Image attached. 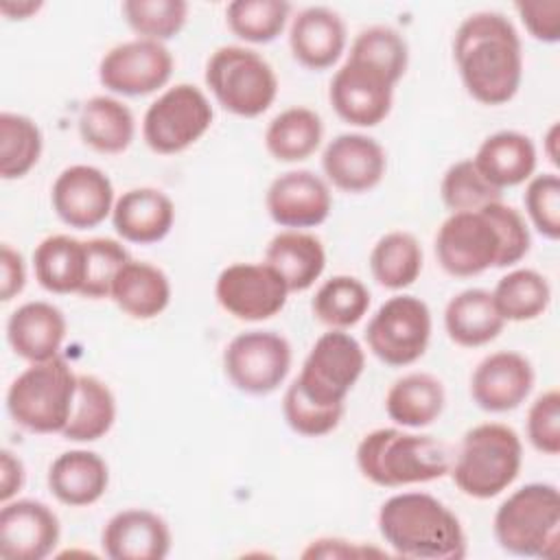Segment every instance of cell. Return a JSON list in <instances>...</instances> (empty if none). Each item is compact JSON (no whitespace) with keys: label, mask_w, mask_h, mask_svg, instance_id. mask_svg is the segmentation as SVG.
<instances>
[{"label":"cell","mask_w":560,"mask_h":560,"mask_svg":"<svg viewBox=\"0 0 560 560\" xmlns=\"http://www.w3.org/2000/svg\"><path fill=\"white\" fill-rule=\"evenodd\" d=\"M453 59L477 103L494 107L516 96L523 81V44L503 13L477 11L464 18L453 35Z\"/></svg>","instance_id":"6da1fadb"},{"label":"cell","mask_w":560,"mask_h":560,"mask_svg":"<svg viewBox=\"0 0 560 560\" xmlns=\"http://www.w3.org/2000/svg\"><path fill=\"white\" fill-rule=\"evenodd\" d=\"M383 542L400 558L462 560L468 553L457 514L429 492H398L376 514Z\"/></svg>","instance_id":"7a4b0ae2"},{"label":"cell","mask_w":560,"mask_h":560,"mask_svg":"<svg viewBox=\"0 0 560 560\" xmlns=\"http://www.w3.org/2000/svg\"><path fill=\"white\" fill-rule=\"evenodd\" d=\"M453 455L448 446L422 433H407L383 427L365 433L357 446L359 472L381 488H402L429 483L451 472Z\"/></svg>","instance_id":"3957f363"},{"label":"cell","mask_w":560,"mask_h":560,"mask_svg":"<svg viewBox=\"0 0 560 560\" xmlns=\"http://www.w3.org/2000/svg\"><path fill=\"white\" fill-rule=\"evenodd\" d=\"M523 466V442L503 422H481L468 429L451 464L457 490L470 499H492L508 490Z\"/></svg>","instance_id":"277c9868"},{"label":"cell","mask_w":560,"mask_h":560,"mask_svg":"<svg viewBox=\"0 0 560 560\" xmlns=\"http://www.w3.org/2000/svg\"><path fill=\"white\" fill-rule=\"evenodd\" d=\"M492 532L499 547L521 558L556 560L560 556V492L534 481L516 488L497 508Z\"/></svg>","instance_id":"5b68a950"},{"label":"cell","mask_w":560,"mask_h":560,"mask_svg":"<svg viewBox=\"0 0 560 560\" xmlns=\"http://www.w3.org/2000/svg\"><path fill=\"white\" fill-rule=\"evenodd\" d=\"M77 392V374L59 354L31 363L7 389L11 420L31 433H61L68 424Z\"/></svg>","instance_id":"8992f818"},{"label":"cell","mask_w":560,"mask_h":560,"mask_svg":"<svg viewBox=\"0 0 560 560\" xmlns=\"http://www.w3.org/2000/svg\"><path fill=\"white\" fill-rule=\"evenodd\" d=\"M206 85L230 114L256 118L278 96V77L271 63L247 46H219L206 61Z\"/></svg>","instance_id":"52a82bcc"},{"label":"cell","mask_w":560,"mask_h":560,"mask_svg":"<svg viewBox=\"0 0 560 560\" xmlns=\"http://www.w3.org/2000/svg\"><path fill=\"white\" fill-rule=\"evenodd\" d=\"M214 109L192 83L166 88L142 116V140L153 153L175 155L199 142L212 127Z\"/></svg>","instance_id":"ba28073f"},{"label":"cell","mask_w":560,"mask_h":560,"mask_svg":"<svg viewBox=\"0 0 560 560\" xmlns=\"http://www.w3.org/2000/svg\"><path fill=\"white\" fill-rule=\"evenodd\" d=\"M363 370V346L350 332L330 328L315 339L293 383L317 405L346 407V396L357 385Z\"/></svg>","instance_id":"9c48e42d"},{"label":"cell","mask_w":560,"mask_h":560,"mask_svg":"<svg viewBox=\"0 0 560 560\" xmlns=\"http://www.w3.org/2000/svg\"><path fill=\"white\" fill-rule=\"evenodd\" d=\"M433 330L424 300L400 293L385 300L365 326L368 350L389 368L416 363L429 348Z\"/></svg>","instance_id":"30bf717a"},{"label":"cell","mask_w":560,"mask_h":560,"mask_svg":"<svg viewBox=\"0 0 560 560\" xmlns=\"http://www.w3.org/2000/svg\"><path fill=\"white\" fill-rule=\"evenodd\" d=\"M291 343L276 330H245L223 350V372L243 394L267 396L289 376Z\"/></svg>","instance_id":"8fae6325"},{"label":"cell","mask_w":560,"mask_h":560,"mask_svg":"<svg viewBox=\"0 0 560 560\" xmlns=\"http://www.w3.org/2000/svg\"><path fill=\"white\" fill-rule=\"evenodd\" d=\"M435 258L453 278H472L499 267L501 238L483 210L451 212L435 234Z\"/></svg>","instance_id":"7c38bea8"},{"label":"cell","mask_w":560,"mask_h":560,"mask_svg":"<svg viewBox=\"0 0 560 560\" xmlns=\"http://www.w3.org/2000/svg\"><path fill=\"white\" fill-rule=\"evenodd\" d=\"M175 59L166 44L129 39L112 46L98 63V81L118 96H147L162 90L173 77Z\"/></svg>","instance_id":"4fadbf2b"},{"label":"cell","mask_w":560,"mask_h":560,"mask_svg":"<svg viewBox=\"0 0 560 560\" xmlns=\"http://www.w3.org/2000/svg\"><path fill=\"white\" fill-rule=\"evenodd\" d=\"M214 298L234 319L265 322L284 308L289 289L265 260L232 262L217 276Z\"/></svg>","instance_id":"5bb4252c"},{"label":"cell","mask_w":560,"mask_h":560,"mask_svg":"<svg viewBox=\"0 0 560 560\" xmlns=\"http://www.w3.org/2000/svg\"><path fill=\"white\" fill-rule=\"evenodd\" d=\"M394 88L396 83L378 68L348 57L330 79L328 101L343 122L376 127L392 112Z\"/></svg>","instance_id":"9a60e30c"},{"label":"cell","mask_w":560,"mask_h":560,"mask_svg":"<svg viewBox=\"0 0 560 560\" xmlns=\"http://www.w3.org/2000/svg\"><path fill=\"white\" fill-rule=\"evenodd\" d=\"M116 197L114 184L92 164L66 166L52 182L50 206L61 223L74 230H90L112 217Z\"/></svg>","instance_id":"2e32d148"},{"label":"cell","mask_w":560,"mask_h":560,"mask_svg":"<svg viewBox=\"0 0 560 560\" xmlns=\"http://www.w3.org/2000/svg\"><path fill=\"white\" fill-rule=\"evenodd\" d=\"M265 208L271 221L287 230H306L322 225L332 210V192L324 177L306 168L278 175L267 192Z\"/></svg>","instance_id":"e0dca14e"},{"label":"cell","mask_w":560,"mask_h":560,"mask_svg":"<svg viewBox=\"0 0 560 560\" xmlns=\"http://www.w3.org/2000/svg\"><path fill=\"white\" fill-rule=\"evenodd\" d=\"M61 538V525L50 505L37 499H11L0 510V558L44 560Z\"/></svg>","instance_id":"ac0fdd59"},{"label":"cell","mask_w":560,"mask_h":560,"mask_svg":"<svg viewBox=\"0 0 560 560\" xmlns=\"http://www.w3.org/2000/svg\"><path fill=\"white\" fill-rule=\"evenodd\" d=\"M536 374L529 359L516 350H499L483 357L470 374V398L488 413H505L521 407L532 394Z\"/></svg>","instance_id":"d6986e66"},{"label":"cell","mask_w":560,"mask_h":560,"mask_svg":"<svg viewBox=\"0 0 560 560\" xmlns=\"http://www.w3.org/2000/svg\"><path fill=\"white\" fill-rule=\"evenodd\" d=\"M322 171L335 188L361 195L376 188L387 171V153L372 136L348 131L335 136L322 153Z\"/></svg>","instance_id":"ffe728a7"},{"label":"cell","mask_w":560,"mask_h":560,"mask_svg":"<svg viewBox=\"0 0 560 560\" xmlns=\"http://www.w3.org/2000/svg\"><path fill=\"white\" fill-rule=\"evenodd\" d=\"M171 545L168 523L147 508L116 512L101 532L103 553L112 560H162Z\"/></svg>","instance_id":"44dd1931"},{"label":"cell","mask_w":560,"mask_h":560,"mask_svg":"<svg viewBox=\"0 0 560 560\" xmlns=\"http://www.w3.org/2000/svg\"><path fill=\"white\" fill-rule=\"evenodd\" d=\"M348 33L341 15L330 7H306L289 26L293 59L308 70L332 68L346 50Z\"/></svg>","instance_id":"7402d4cb"},{"label":"cell","mask_w":560,"mask_h":560,"mask_svg":"<svg viewBox=\"0 0 560 560\" xmlns=\"http://www.w3.org/2000/svg\"><path fill=\"white\" fill-rule=\"evenodd\" d=\"M66 332V315L61 308L44 300L20 304L7 319V341L11 350L28 363H42L59 357Z\"/></svg>","instance_id":"603a6c76"},{"label":"cell","mask_w":560,"mask_h":560,"mask_svg":"<svg viewBox=\"0 0 560 560\" xmlns=\"http://www.w3.org/2000/svg\"><path fill=\"white\" fill-rule=\"evenodd\" d=\"M175 223V203L160 188L140 186L125 190L112 210L116 234L136 245L160 243Z\"/></svg>","instance_id":"cb8c5ba5"},{"label":"cell","mask_w":560,"mask_h":560,"mask_svg":"<svg viewBox=\"0 0 560 560\" xmlns=\"http://www.w3.org/2000/svg\"><path fill=\"white\" fill-rule=\"evenodd\" d=\"M46 483L59 503L70 508H88L107 492L109 466L94 451H63L48 466Z\"/></svg>","instance_id":"d4e9b609"},{"label":"cell","mask_w":560,"mask_h":560,"mask_svg":"<svg viewBox=\"0 0 560 560\" xmlns=\"http://www.w3.org/2000/svg\"><path fill=\"white\" fill-rule=\"evenodd\" d=\"M470 160L477 171L503 192L505 188L518 186L534 175L538 153L529 136L514 129H501L488 136Z\"/></svg>","instance_id":"484cf974"},{"label":"cell","mask_w":560,"mask_h":560,"mask_svg":"<svg viewBox=\"0 0 560 560\" xmlns=\"http://www.w3.org/2000/svg\"><path fill=\"white\" fill-rule=\"evenodd\" d=\"M265 262L278 271L289 293H300L322 278L326 269V249L311 232L282 230L267 243Z\"/></svg>","instance_id":"4316f807"},{"label":"cell","mask_w":560,"mask_h":560,"mask_svg":"<svg viewBox=\"0 0 560 560\" xmlns=\"http://www.w3.org/2000/svg\"><path fill=\"white\" fill-rule=\"evenodd\" d=\"M446 402L444 385L429 372H409L396 378L385 394L387 418L402 429H424L433 424Z\"/></svg>","instance_id":"83f0119b"},{"label":"cell","mask_w":560,"mask_h":560,"mask_svg":"<svg viewBox=\"0 0 560 560\" xmlns=\"http://www.w3.org/2000/svg\"><path fill=\"white\" fill-rule=\"evenodd\" d=\"M503 326L505 319L497 311L488 289H464L444 308V330L462 348H479L494 341Z\"/></svg>","instance_id":"f1b7e54d"},{"label":"cell","mask_w":560,"mask_h":560,"mask_svg":"<svg viewBox=\"0 0 560 560\" xmlns=\"http://www.w3.org/2000/svg\"><path fill=\"white\" fill-rule=\"evenodd\" d=\"M168 276L144 260H129L116 276L109 298L114 304L133 319H153L162 315L171 304Z\"/></svg>","instance_id":"f546056e"},{"label":"cell","mask_w":560,"mask_h":560,"mask_svg":"<svg viewBox=\"0 0 560 560\" xmlns=\"http://www.w3.org/2000/svg\"><path fill=\"white\" fill-rule=\"evenodd\" d=\"M77 127L83 144L105 155L127 151L136 138L133 112L107 94L92 96L81 105Z\"/></svg>","instance_id":"4dcf8cb0"},{"label":"cell","mask_w":560,"mask_h":560,"mask_svg":"<svg viewBox=\"0 0 560 560\" xmlns=\"http://www.w3.org/2000/svg\"><path fill=\"white\" fill-rule=\"evenodd\" d=\"M33 271L42 289L57 295L79 293L85 280V241L50 234L33 249Z\"/></svg>","instance_id":"1f68e13d"},{"label":"cell","mask_w":560,"mask_h":560,"mask_svg":"<svg viewBox=\"0 0 560 560\" xmlns=\"http://www.w3.org/2000/svg\"><path fill=\"white\" fill-rule=\"evenodd\" d=\"M324 138V122L311 107L295 105L276 114L265 129L267 153L284 164L311 158Z\"/></svg>","instance_id":"d6a6232c"},{"label":"cell","mask_w":560,"mask_h":560,"mask_svg":"<svg viewBox=\"0 0 560 560\" xmlns=\"http://www.w3.org/2000/svg\"><path fill=\"white\" fill-rule=\"evenodd\" d=\"M116 422V396L105 381L92 374H77L72 411L61 435L70 442H96Z\"/></svg>","instance_id":"836d02e7"},{"label":"cell","mask_w":560,"mask_h":560,"mask_svg":"<svg viewBox=\"0 0 560 560\" xmlns=\"http://www.w3.org/2000/svg\"><path fill=\"white\" fill-rule=\"evenodd\" d=\"M422 260L420 241L411 232L394 230L374 243L370 252V271L381 287L402 291L418 280Z\"/></svg>","instance_id":"e575fe53"},{"label":"cell","mask_w":560,"mask_h":560,"mask_svg":"<svg viewBox=\"0 0 560 560\" xmlns=\"http://www.w3.org/2000/svg\"><path fill=\"white\" fill-rule=\"evenodd\" d=\"M490 293L505 322H532L540 317L551 302V287L547 278L529 267L508 271Z\"/></svg>","instance_id":"d590c367"},{"label":"cell","mask_w":560,"mask_h":560,"mask_svg":"<svg viewBox=\"0 0 560 560\" xmlns=\"http://www.w3.org/2000/svg\"><path fill=\"white\" fill-rule=\"evenodd\" d=\"M370 302V289L359 278L341 273L319 284L311 300V311L328 328L346 330L365 317Z\"/></svg>","instance_id":"8d00e7d4"},{"label":"cell","mask_w":560,"mask_h":560,"mask_svg":"<svg viewBox=\"0 0 560 560\" xmlns=\"http://www.w3.org/2000/svg\"><path fill=\"white\" fill-rule=\"evenodd\" d=\"M44 151V136L37 122L24 114H0V177L20 179L28 175Z\"/></svg>","instance_id":"74e56055"},{"label":"cell","mask_w":560,"mask_h":560,"mask_svg":"<svg viewBox=\"0 0 560 560\" xmlns=\"http://www.w3.org/2000/svg\"><path fill=\"white\" fill-rule=\"evenodd\" d=\"M291 18L284 0H234L225 7L228 28L243 42L269 44L280 37Z\"/></svg>","instance_id":"f35d334b"},{"label":"cell","mask_w":560,"mask_h":560,"mask_svg":"<svg viewBox=\"0 0 560 560\" xmlns=\"http://www.w3.org/2000/svg\"><path fill=\"white\" fill-rule=\"evenodd\" d=\"M186 0H125L120 13L127 26L142 39L168 42L177 37L188 22Z\"/></svg>","instance_id":"ab89813d"},{"label":"cell","mask_w":560,"mask_h":560,"mask_svg":"<svg viewBox=\"0 0 560 560\" xmlns=\"http://www.w3.org/2000/svg\"><path fill=\"white\" fill-rule=\"evenodd\" d=\"M350 59L370 63L398 83L409 66V46L405 37L385 24H374L363 28L350 46Z\"/></svg>","instance_id":"60d3db41"},{"label":"cell","mask_w":560,"mask_h":560,"mask_svg":"<svg viewBox=\"0 0 560 560\" xmlns=\"http://www.w3.org/2000/svg\"><path fill=\"white\" fill-rule=\"evenodd\" d=\"M501 190L494 188L472 164L459 160L446 168L440 182V197L451 212H475L492 201H501Z\"/></svg>","instance_id":"b9f144b4"},{"label":"cell","mask_w":560,"mask_h":560,"mask_svg":"<svg viewBox=\"0 0 560 560\" xmlns=\"http://www.w3.org/2000/svg\"><path fill=\"white\" fill-rule=\"evenodd\" d=\"M131 260L127 247L116 238H90L85 241V280L81 295L90 300L109 298L112 284L118 271Z\"/></svg>","instance_id":"7bdbcfd3"},{"label":"cell","mask_w":560,"mask_h":560,"mask_svg":"<svg viewBox=\"0 0 560 560\" xmlns=\"http://www.w3.org/2000/svg\"><path fill=\"white\" fill-rule=\"evenodd\" d=\"M346 407H324L306 398L295 383H291L282 396V416L291 431L304 438H322L332 433L341 418Z\"/></svg>","instance_id":"ee69618b"},{"label":"cell","mask_w":560,"mask_h":560,"mask_svg":"<svg viewBox=\"0 0 560 560\" xmlns=\"http://www.w3.org/2000/svg\"><path fill=\"white\" fill-rule=\"evenodd\" d=\"M525 212L532 225L549 241L560 238V177L558 173H540L527 179L523 192Z\"/></svg>","instance_id":"f6af8a7d"},{"label":"cell","mask_w":560,"mask_h":560,"mask_svg":"<svg viewBox=\"0 0 560 560\" xmlns=\"http://www.w3.org/2000/svg\"><path fill=\"white\" fill-rule=\"evenodd\" d=\"M525 431L529 444L542 455L560 453V392L556 387L534 398L527 409Z\"/></svg>","instance_id":"bcb514c9"},{"label":"cell","mask_w":560,"mask_h":560,"mask_svg":"<svg viewBox=\"0 0 560 560\" xmlns=\"http://www.w3.org/2000/svg\"><path fill=\"white\" fill-rule=\"evenodd\" d=\"M490 221L494 223L497 232H499V238H501V260H499V267H512L516 262H521L527 252H529V245H532V234H529V225L525 221V217L503 203V201H492L488 206L481 208Z\"/></svg>","instance_id":"7dc6e473"},{"label":"cell","mask_w":560,"mask_h":560,"mask_svg":"<svg viewBox=\"0 0 560 560\" xmlns=\"http://www.w3.org/2000/svg\"><path fill=\"white\" fill-rule=\"evenodd\" d=\"M514 9L536 42H560V0H518Z\"/></svg>","instance_id":"c3c4849f"},{"label":"cell","mask_w":560,"mask_h":560,"mask_svg":"<svg viewBox=\"0 0 560 560\" xmlns=\"http://www.w3.org/2000/svg\"><path fill=\"white\" fill-rule=\"evenodd\" d=\"M26 284V265L18 249L9 243L0 245V300L11 302Z\"/></svg>","instance_id":"681fc988"},{"label":"cell","mask_w":560,"mask_h":560,"mask_svg":"<svg viewBox=\"0 0 560 560\" xmlns=\"http://www.w3.org/2000/svg\"><path fill=\"white\" fill-rule=\"evenodd\" d=\"M365 556H385V551L363 547L346 538H332V536L311 540L308 547L302 551V558H365Z\"/></svg>","instance_id":"f907efd6"},{"label":"cell","mask_w":560,"mask_h":560,"mask_svg":"<svg viewBox=\"0 0 560 560\" xmlns=\"http://www.w3.org/2000/svg\"><path fill=\"white\" fill-rule=\"evenodd\" d=\"M26 479V470L22 459L9 451L2 448L0 451V501H11L15 499V494L22 490Z\"/></svg>","instance_id":"816d5d0a"},{"label":"cell","mask_w":560,"mask_h":560,"mask_svg":"<svg viewBox=\"0 0 560 560\" xmlns=\"http://www.w3.org/2000/svg\"><path fill=\"white\" fill-rule=\"evenodd\" d=\"M44 7L42 0H2L0 2V13L7 20H28L33 18L39 9Z\"/></svg>","instance_id":"f5cc1de1"},{"label":"cell","mask_w":560,"mask_h":560,"mask_svg":"<svg viewBox=\"0 0 560 560\" xmlns=\"http://www.w3.org/2000/svg\"><path fill=\"white\" fill-rule=\"evenodd\" d=\"M558 140H560V125L558 122H551V127L547 129L545 133V140H542V149H545V155L547 160L558 166L560 164V153H558Z\"/></svg>","instance_id":"db71d44e"}]
</instances>
